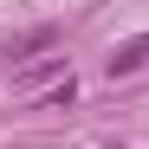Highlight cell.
Masks as SVG:
<instances>
[{
    "instance_id": "2",
    "label": "cell",
    "mask_w": 149,
    "mask_h": 149,
    "mask_svg": "<svg viewBox=\"0 0 149 149\" xmlns=\"http://www.w3.org/2000/svg\"><path fill=\"white\" fill-rule=\"evenodd\" d=\"M45 45H58V26H33L26 39L7 45V58H33V52H45Z\"/></svg>"
},
{
    "instance_id": "1",
    "label": "cell",
    "mask_w": 149,
    "mask_h": 149,
    "mask_svg": "<svg viewBox=\"0 0 149 149\" xmlns=\"http://www.w3.org/2000/svg\"><path fill=\"white\" fill-rule=\"evenodd\" d=\"M149 58V33L143 39H130V45H117V52H110V78H130V71Z\"/></svg>"
}]
</instances>
